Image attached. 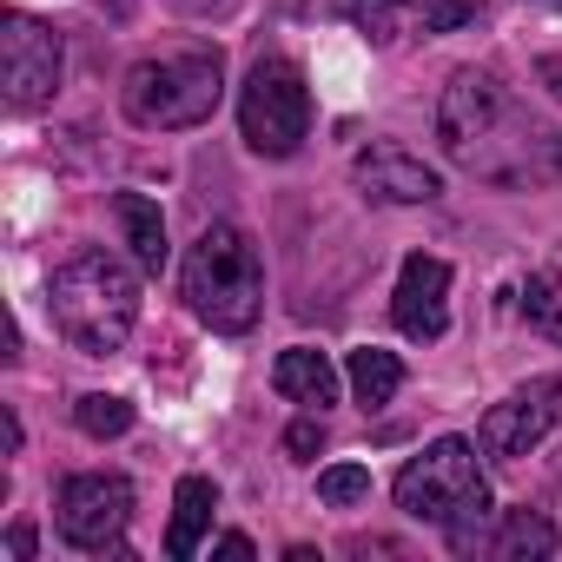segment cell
<instances>
[{
  "instance_id": "cell-1",
  "label": "cell",
  "mask_w": 562,
  "mask_h": 562,
  "mask_svg": "<svg viewBox=\"0 0 562 562\" xmlns=\"http://www.w3.org/2000/svg\"><path fill=\"white\" fill-rule=\"evenodd\" d=\"M437 139L450 166L490 186H542L562 179V133L542 126L490 67H457L437 100Z\"/></svg>"
},
{
  "instance_id": "cell-2",
  "label": "cell",
  "mask_w": 562,
  "mask_h": 562,
  "mask_svg": "<svg viewBox=\"0 0 562 562\" xmlns=\"http://www.w3.org/2000/svg\"><path fill=\"white\" fill-rule=\"evenodd\" d=\"M47 312H54V331H60L74 351L113 358V351L133 338V325H139V278H133L113 251L80 245V251L60 258L54 278H47Z\"/></svg>"
},
{
  "instance_id": "cell-3",
  "label": "cell",
  "mask_w": 562,
  "mask_h": 562,
  "mask_svg": "<svg viewBox=\"0 0 562 562\" xmlns=\"http://www.w3.org/2000/svg\"><path fill=\"white\" fill-rule=\"evenodd\" d=\"M397 509L417 516V522H430V529H443V542L457 555L490 549L496 503H490V483L476 470V443L470 437H437L424 457H411L397 470Z\"/></svg>"
},
{
  "instance_id": "cell-4",
  "label": "cell",
  "mask_w": 562,
  "mask_h": 562,
  "mask_svg": "<svg viewBox=\"0 0 562 562\" xmlns=\"http://www.w3.org/2000/svg\"><path fill=\"white\" fill-rule=\"evenodd\" d=\"M186 305L205 331L245 338L265 312V265L238 225H205L186 245Z\"/></svg>"
},
{
  "instance_id": "cell-5",
  "label": "cell",
  "mask_w": 562,
  "mask_h": 562,
  "mask_svg": "<svg viewBox=\"0 0 562 562\" xmlns=\"http://www.w3.org/2000/svg\"><path fill=\"white\" fill-rule=\"evenodd\" d=\"M225 100V54L218 47H172V54H146L126 87H120V106L133 126L146 133H186V126H205Z\"/></svg>"
},
{
  "instance_id": "cell-6",
  "label": "cell",
  "mask_w": 562,
  "mask_h": 562,
  "mask_svg": "<svg viewBox=\"0 0 562 562\" xmlns=\"http://www.w3.org/2000/svg\"><path fill=\"white\" fill-rule=\"evenodd\" d=\"M238 133L258 159H292L312 133V87L292 60H258L238 87Z\"/></svg>"
},
{
  "instance_id": "cell-7",
  "label": "cell",
  "mask_w": 562,
  "mask_h": 562,
  "mask_svg": "<svg viewBox=\"0 0 562 562\" xmlns=\"http://www.w3.org/2000/svg\"><path fill=\"white\" fill-rule=\"evenodd\" d=\"M60 67H67V47L47 21L8 8L0 14V80H8V106L14 113H34L60 93Z\"/></svg>"
},
{
  "instance_id": "cell-8",
  "label": "cell",
  "mask_w": 562,
  "mask_h": 562,
  "mask_svg": "<svg viewBox=\"0 0 562 562\" xmlns=\"http://www.w3.org/2000/svg\"><path fill=\"white\" fill-rule=\"evenodd\" d=\"M126 522H133V483L120 470H80L60 483V536L74 549L106 555V549H120Z\"/></svg>"
},
{
  "instance_id": "cell-9",
  "label": "cell",
  "mask_w": 562,
  "mask_h": 562,
  "mask_svg": "<svg viewBox=\"0 0 562 562\" xmlns=\"http://www.w3.org/2000/svg\"><path fill=\"white\" fill-rule=\"evenodd\" d=\"M555 424H562V378H529V384H516L503 404L483 411L476 450H483L490 463H516V457H529Z\"/></svg>"
},
{
  "instance_id": "cell-10",
  "label": "cell",
  "mask_w": 562,
  "mask_h": 562,
  "mask_svg": "<svg viewBox=\"0 0 562 562\" xmlns=\"http://www.w3.org/2000/svg\"><path fill=\"white\" fill-rule=\"evenodd\" d=\"M338 14L371 41V47H397L411 34H450V27H470L483 8L476 0H338Z\"/></svg>"
},
{
  "instance_id": "cell-11",
  "label": "cell",
  "mask_w": 562,
  "mask_h": 562,
  "mask_svg": "<svg viewBox=\"0 0 562 562\" xmlns=\"http://www.w3.org/2000/svg\"><path fill=\"white\" fill-rule=\"evenodd\" d=\"M391 318L417 345H437L443 338V325H450V265L443 258H424V251L404 258L397 292H391Z\"/></svg>"
},
{
  "instance_id": "cell-12",
  "label": "cell",
  "mask_w": 562,
  "mask_h": 562,
  "mask_svg": "<svg viewBox=\"0 0 562 562\" xmlns=\"http://www.w3.org/2000/svg\"><path fill=\"white\" fill-rule=\"evenodd\" d=\"M351 179L364 186V199H384V205H430L443 192V179L424 159H411L404 146H364L351 159Z\"/></svg>"
},
{
  "instance_id": "cell-13",
  "label": "cell",
  "mask_w": 562,
  "mask_h": 562,
  "mask_svg": "<svg viewBox=\"0 0 562 562\" xmlns=\"http://www.w3.org/2000/svg\"><path fill=\"white\" fill-rule=\"evenodd\" d=\"M271 384H278V397H292V404H305V411L338 404V371H331V358H325V351H312V345L278 351Z\"/></svg>"
},
{
  "instance_id": "cell-14",
  "label": "cell",
  "mask_w": 562,
  "mask_h": 562,
  "mask_svg": "<svg viewBox=\"0 0 562 562\" xmlns=\"http://www.w3.org/2000/svg\"><path fill=\"white\" fill-rule=\"evenodd\" d=\"M212 509H218V483L212 476H179V490H172V529H166V555L172 562H186L199 549Z\"/></svg>"
},
{
  "instance_id": "cell-15",
  "label": "cell",
  "mask_w": 562,
  "mask_h": 562,
  "mask_svg": "<svg viewBox=\"0 0 562 562\" xmlns=\"http://www.w3.org/2000/svg\"><path fill=\"white\" fill-rule=\"evenodd\" d=\"M113 218H120V232H126V245H133V265L139 271H159L166 265V212L146 199V192H120L113 199Z\"/></svg>"
},
{
  "instance_id": "cell-16",
  "label": "cell",
  "mask_w": 562,
  "mask_h": 562,
  "mask_svg": "<svg viewBox=\"0 0 562 562\" xmlns=\"http://www.w3.org/2000/svg\"><path fill=\"white\" fill-rule=\"evenodd\" d=\"M483 555H496V562H536V555H555V522L536 516V509H509Z\"/></svg>"
},
{
  "instance_id": "cell-17",
  "label": "cell",
  "mask_w": 562,
  "mask_h": 562,
  "mask_svg": "<svg viewBox=\"0 0 562 562\" xmlns=\"http://www.w3.org/2000/svg\"><path fill=\"white\" fill-rule=\"evenodd\" d=\"M351 391H358L364 411H384V404L404 391V364H397V351H378V345L351 351Z\"/></svg>"
},
{
  "instance_id": "cell-18",
  "label": "cell",
  "mask_w": 562,
  "mask_h": 562,
  "mask_svg": "<svg viewBox=\"0 0 562 562\" xmlns=\"http://www.w3.org/2000/svg\"><path fill=\"white\" fill-rule=\"evenodd\" d=\"M522 318H529V331H542L549 345H562V278L555 271H536L529 285H522Z\"/></svg>"
},
{
  "instance_id": "cell-19",
  "label": "cell",
  "mask_w": 562,
  "mask_h": 562,
  "mask_svg": "<svg viewBox=\"0 0 562 562\" xmlns=\"http://www.w3.org/2000/svg\"><path fill=\"white\" fill-rule=\"evenodd\" d=\"M74 424H80L87 437H126V430H133V404H126V397L93 391V397H80V404H74Z\"/></svg>"
},
{
  "instance_id": "cell-20",
  "label": "cell",
  "mask_w": 562,
  "mask_h": 562,
  "mask_svg": "<svg viewBox=\"0 0 562 562\" xmlns=\"http://www.w3.org/2000/svg\"><path fill=\"white\" fill-rule=\"evenodd\" d=\"M318 496L338 503V509L345 503H364L371 496V470L364 463H331V470H318Z\"/></svg>"
},
{
  "instance_id": "cell-21",
  "label": "cell",
  "mask_w": 562,
  "mask_h": 562,
  "mask_svg": "<svg viewBox=\"0 0 562 562\" xmlns=\"http://www.w3.org/2000/svg\"><path fill=\"white\" fill-rule=\"evenodd\" d=\"M285 450H292L299 463H312V457L325 450V424H318V417H299V424L285 430Z\"/></svg>"
},
{
  "instance_id": "cell-22",
  "label": "cell",
  "mask_w": 562,
  "mask_h": 562,
  "mask_svg": "<svg viewBox=\"0 0 562 562\" xmlns=\"http://www.w3.org/2000/svg\"><path fill=\"white\" fill-rule=\"evenodd\" d=\"M8 549H14L21 562H34V549H41V536H34V522H14V529H8Z\"/></svg>"
},
{
  "instance_id": "cell-23",
  "label": "cell",
  "mask_w": 562,
  "mask_h": 562,
  "mask_svg": "<svg viewBox=\"0 0 562 562\" xmlns=\"http://www.w3.org/2000/svg\"><path fill=\"white\" fill-rule=\"evenodd\" d=\"M212 555H238V562H245V555H251V536H238V529H232V536H218V542H212Z\"/></svg>"
},
{
  "instance_id": "cell-24",
  "label": "cell",
  "mask_w": 562,
  "mask_h": 562,
  "mask_svg": "<svg viewBox=\"0 0 562 562\" xmlns=\"http://www.w3.org/2000/svg\"><path fill=\"white\" fill-rule=\"evenodd\" d=\"M179 14H212V8H225V0H172Z\"/></svg>"
},
{
  "instance_id": "cell-25",
  "label": "cell",
  "mask_w": 562,
  "mask_h": 562,
  "mask_svg": "<svg viewBox=\"0 0 562 562\" xmlns=\"http://www.w3.org/2000/svg\"><path fill=\"white\" fill-rule=\"evenodd\" d=\"M542 74H549V80H555V100H562V67H555V60H549V67H542Z\"/></svg>"
},
{
  "instance_id": "cell-26",
  "label": "cell",
  "mask_w": 562,
  "mask_h": 562,
  "mask_svg": "<svg viewBox=\"0 0 562 562\" xmlns=\"http://www.w3.org/2000/svg\"><path fill=\"white\" fill-rule=\"evenodd\" d=\"M549 8H562V0H549Z\"/></svg>"
}]
</instances>
